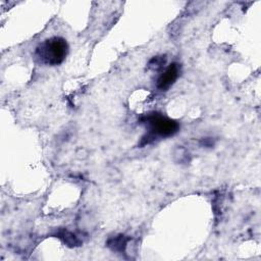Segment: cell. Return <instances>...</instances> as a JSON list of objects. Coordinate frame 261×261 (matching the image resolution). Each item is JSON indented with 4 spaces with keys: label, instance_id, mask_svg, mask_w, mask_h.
I'll use <instances>...</instances> for the list:
<instances>
[{
    "label": "cell",
    "instance_id": "cell-1",
    "mask_svg": "<svg viewBox=\"0 0 261 261\" xmlns=\"http://www.w3.org/2000/svg\"><path fill=\"white\" fill-rule=\"evenodd\" d=\"M68 46L66 41L60 37H52L45 40L36 48V58L42 64L58 65L66 57Z\"/></svg>",
    "mask_w": 261,
    "mask_h": 261
},
{
    "label": "cell",
    "instance_id": "cell-2",
    "mask_svg": "<svg viewBox=\"0 0 261 261\" xmlns=\"http://www.w3.org/2000/svg\"><path fill=\"white\" fill-rule=\"evenodd\" d=\"M146 121L150 125L151 134L160 137L172 136L178 130L179 127L176 121L159 114H152L148 116L146 118Z\"/></svg>",
    "mask_w": 261,
    "mask_h": 261
},
{
    "label": "cell",
    "instance_id": "cell-3",
    "mask_svg": "<svg viewBox=\"0 0 261 261\" xmlns=\"http://www.w3.org/2000/svg\"><path fill=\"white\" fill-rule=\"evenodd\" d=\"M179 72V67L176 63L170 64L165 71L157 80V88L161 91H166L176 81Z\"/></svg>",
    "mask_w": 261,
    "mask_h": 261
}]
</instances>
